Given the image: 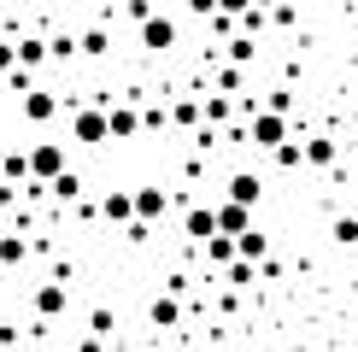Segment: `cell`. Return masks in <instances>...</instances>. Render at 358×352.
I'll use <instances>...</instances> for the list:
<instances>
[{"instance_id":"cell-1","label":"cell","mask_w":358,"mask_h":352,"mask_svg":"<svg viewBox=\"0 0 358 352\" xmlns=\"http://www.w3.org/2000/svg\"><path fill=\"white\" fill-rule=\"evenodd\" d=\"M247 141L252 147H276V141H288V112H247Z\"/></svg>"},{"instance_id":"cell-2","label":"cell","mask_w":358,"mask_h":352,"mask_svg":"<svg viewBox=\"0 0 358 352\" xmlns=\"http://www.w3.org/2000/svg\"><path fill=\"white\" fill-rule=\"evenodd\" d=\"M65 170V147L59 141H36L24 153V176H36V182H48V176H59Z\"/></svg>"},{"instance_id":"cell-3","label":"cell","mask_w":358,"mask_h":352,"mask_svg":"<svg viewBox=\"0 0 358 352\" xmlns=\"http://www.w3.org/2000/svg\"><path fill=\"white\" fill-rule=\"evenodd\" d=\"M71 135H77L83 147H100V141H112V135H106V106H83L77 117H71Z\"/></svg>"},{"instance_id":"cell-4","label":"cell","mask_w":358,"mask_h":352,"mask_svg":"<svg viewBox=\"0 0 358 352\" xmlns=\"http://www.w3.org/2000/svg\"><path fill=\"white\" fill-rule=\"evenodd\" d=\"M141 47H153V53L176 47V18H165V12H147V18H141Z\"/></svg>"},{"instance_id":"cell-5","label":"cell","mask_w":358,"mask_h":352,"mask_svg":"<svg viewBox=\"0 0 358 352\" xmlns=\"http://www.w3.org/2000/svg\"><path fill=\"white\" fill-rule=\"evenodd\" d=\"M165 188H136V194H129V212L141 217V223H159V217H165Z\"/></svg>"},{"instance_id":"cell-6","label":"cell","mask_w":358,"mask_h":352,"mask_svg":"<svg viewBox=\"0 0 358 352\" xmlns=\"http://www.w3.org/2000/svg\"><path fill=\"white\" fill-rule=\"evenodd\" d=\"M212 223H217V235H241V229L252 223V205H235V200H223V205H212Z\"/></svg>"},{"instance_id":"cell-7","label":"cell","mask_w":358,"mask_h":352,"mask_svg":"<svg viewBox=\"0 0 358 352\" xmlns=\"http://www.w3.org/2000/svg\"><path fill=\"white\" fill-rule=\"evenodd\" d=\"M65 300H71V288L59 282V276H53V282H41L36 288V317H59V311H65Z\"/></svg>"},{"instance_id":"cell-8","label":"cell","mask_w":358,"mask_h":352,"mask_svg":"<svg viewBox=\"0 0 358 352\" xmlns=\"http://www.w3.org/2000/svg\"><path fill=\"white\" fill-rule=\"evenodd\" d=\"M53 112H59V94H48V88H24V117L29 124H48Z\"/></svg>"},{"instance_id":"cell-9","label":"cell","mask_w":358,"mask_h":352,"mask_svg":"<svg viewBox=\"0 0 358 352\" xmlns=\"http://www.w3.org/2000/svg\"><path fill=\"white\" fill-rule=\"evenodd\" d=\"M136 129H141V112H136V106H106V135L129 141Z\"/></svg>"},{"instance_id":"cell-10","label":"cell","mask_w":358,"mask_h":352,"mask_svg":"<svg viewBox=\"0 0 358 352\" xmlns=\"http://www.w3.org/2000/svg\"><path fill=\"white\" fill-rule=\"evenodd\" d=\"M229 241H235V258H252V264H259L264 253H271V241H264V235L252 229V223H247L241 235H229Z\"/></svg>"},{"instance_id":"cell-11","label":"cell","mask_w":358,"mask_h":352,"mask_svg":"<svg viewBox=\"0 0 358 352\" xmlns=\"http://www.w3.org/2000/svg\"><path fill=\"white\" fill-rule=\"evenodd\" d=\"M147 317H153V329H176V323H182V305H176V293H159V300L147 305Z\"/></svg>"},{"instance_id":"cell-12","label":"cell","mask_w":358,"mask_h":352,"mask_svg":"<svg viewBox=\"0 0 358 352\" xmlns=\"http://www.w3.org/2000/svg\"><path fill=\"white\" fill-rule=\"evenodd\" d=\"M259 194H264V182L252 170H241V176H229V200L235 205H259Z\"/></svg>"},{"instance_id":"cell-13","label":"cell","mask_w":358,"mask_h":352,"mask_svg":"<svg viewBox=\"0 0 358 352\" xmlns=\"http://www.w3.org/2000/svg\"><path fill=\"white\" fill-rule=\"evenodd\" d=\"M300 165H317V170L335 165V141H329V135H311V141L300 147Z\"/></svg>"},{"instance_id":"cell-14","label":"cell","mask_w":358,"mask_h":352,"mask_svg":"<svg viewBox=\"0 0 358 352\" xmlns=\"http://www.w3.org/2000/svg\"><path fill=\"white\" fill-rule=\"evenodd\" d=\"M12 59H18L24 71H29V65H41V59H48V41H41V36H24V41H12Z\"/></svg>"},{"instance_id":"cell-15","label":"cell","mask_w":358,"mask_h":352,"mask_svg":"<svg viewBox=\"0 0 358 352\" xmlns=\"http://www.w3.org/2000/svg\"><path fill=\"white\" fill-rule=\"evenodd\" d=\"M100 217H106V223H129V217H136V212H129V194H124V188H112V194L100 200Z\"/></svg>"},{"instance_id":"cell-16","label":"cell","mask_w":358,"mask_h":352,"mask_svg":"<svg viewBox=\"0 0 358 352\" xmlns=\"http://www.w3.org/2000/svg\"><path fill=\"white\" fill-rule=\"evenodd\" d=\"M200 247H206V264H217V270H223V264H229V258H235V241H229V235H217V229H212V235H206V241H200Z\"/></svg>"},{"instance_id":"cell-17","label":"cell","mask_w":358,"mask_h":352,"mask_svg":"<svg viewBox=\"0 0 358 352\" xmlns=\"http://www.w3.org/2000/svg\"><path fill=\"white\" fill-rule=\"evenodd\" d=\"M48 188H53V200H65V205H71V200L83 194V182H77V170H71V165L59 170V176H48Z\"/></svg>"},{"instance_id":"cell-18","label":"cell","mask_w":358,"mask_h":352,"mask_svg":"<svg viewBox=\"0 0 358 352\" xmlns=\"http://www.w3.org/2000/svg\"><path fill=\"white\" fill-rule=\"evenodd\" d=\"M182 229H188V241H206V235H212V229H217V223H212V205H194V212H188V223H182Z\"/></svg>"},{"instance_id":"cell-19","label":"cell","mask_w":358,"mask_h":352,"mask_svg":"<svg viewBox=\"0 0 358 352\" xmlns=\"http://www.w3.org/2000/svg\"><path fill=\"white\" fill-rule=\"evenodd\" d=\"M77 53H88V59H106V53H112V36H106V29H88V36H77Z\"/></svg>"},{"instance_id":"cell-20","label":"cell","mask_w":358,"mask_h":352,"mask_svg":"<svg viewBox=\"0 0 358 352\" xmlns=\"http://www.w3.org/2000/svg\"><path fill=\"white\" fill-rule=\"evenodd\" d=\"M229 47V65H252V53H259V36H235V41H223Z\"/></svg>"},{"instance_id":"cell-21","label":"cell","mask_w":358,"mask_h":352,"mask_svg":"<svg viewBox=\"0 0 358 352\" xmlns=\"http://www.w3.org/2000/svg\"><path fill=\"white\" fill-rule=\"evenodd\" d=\"M223 282L229 288H252V258H229L223 264Z\"/></svg>"},{"instance_id":"cell-22","label":"cell","mask_w":358,"mask_h":352,"mask_svg":"<svg viewBox=\"0 0 358 352\" xmlns=\"http://www.w3.org/2000/svg\"><path fill=\"white\" fill-rule=\"evenodd\" d=\"M24 253L29 247L18 241V235H0V264H24Z\"/></svg>"},{"instance_id":"cell-23","label":"cell","mask_w":358,"mask_h":352,"mask_svg":"<svg viewBox=\"0 0 358 352\" xmlns=\"http://www.w3.org/2000/svg\"><path fill=\"white\" fill-rule=\"evenodd\" d=\"M329 235H335L341 247H352V241H358V217H335V223H329Z\"/></svg>"},{"instance_id":"cell-24","label":"cell","mask_w":358,"mask_h":352,"mask_svg":"<svg viewBox=\"0 0 358 352\" xmlns=\"http://www.w3.org/2000/svg\"><path fill=\"white\" fill-rule=\"evenodd\" d=\"M112 329H117V317L106 311V305H100V311H94V317H88V335H100V341H106V335H112Z\"/></svg>"},{"instance_id":"cell-25","label":"cell","mask_w":358,"mask_h":352,"mask_svg":"<svg viewBox=\"0 0 358 352\" xmlns=\"http://www.w3.org/2000/svg\"><path fill=\"white\" fill-rule=\"evenodd\" d=\"M48 53H53V59H71V53H77V36H53Z\"/></svg>"},{"instance_id":"cell-26","label":"cell","mask_w":358,"mask_h":352,"mask_svg":"<svg viewBox=\"0 0 358 352\" xmlns=\"http://www.w3.org/2000/svg\"><path fill=\"white\" fill-rule=\"evenodd\" d=\"M294 18H300V12H294V6H288V0H276V6H271V24H282V29H288Z\"/></svg>"},{"instance_id":"cell-27","label":"cell","mask_w":358,"mask_h":352,"mask_svg":"<svg viewBox=\"0 0 358 352\" xmlns=\"http://www.w3.org/2000/svg\"><path fill=\"white\" fill-rule=\"evenodd\" d=\"M0 176H12V182H18V176H24V153H6V159H0Z\"/></svg>"},{"instance_id":"cell-28","label":"cell","mask_w":358,"mask_h":352,"mask_svg":"<svg viewBox=\"0 0 358 352\" xmlns=\"http://www.w3.org/2000/svg\"><path fill=\"white\" fill-rule=\"evenodd\" d=\"M171 117H176V124H200V106H194V100H182V106H176Z\"/></svg>"},{"instance_id":"cell-29","label":"cell","mask_w":358,"mask_h":352,"mask_svg":"<svg viewBox=\"0 0 358 352\" xmlns=\"http://www.w3.org/2000/svg\"><path fill=\"white\" fill-rule=\"evenodd\" d=\"M252 6V0H212V12H229V18H235V12H247Z\"/></svg>"},{"instance_id":"cell-30","label":"cell","mask_w":358,"mask_h":352,"mask_svg":"<svg viewBox=\"0 0 358 352\" xmlns=\"http://www.w3.org/2000/svg\"><path fill=\"white\" fill-rule=\"evenodd\" d=\"M12 65H18V59H12V41H0V77H6Z\"/></svg>"},{"instance_id":"cell-31","label":"cell","mask_w":358,"mask_h":352,"mask_svg":"<svg viewBox=\"0 0 358 352\" xmlns=\"http://www.w3.org/2000/svg\"><path fill=\"white\" fill-rule=\"evenodd\" d=\"M188 6H194V12H200V18H212V0H188Z\"/></svg>"},{"instance_id":"cell-32","label":"cell","mask_w":358,"mask_h":352,"mask_svg":"<svg viewBox=\"0 0 358 352\" xmlns=\"http://www.w3.org/2000/svg\"><path fill=\"white\" fill-rule=\"evenodd\" d=\"M252 6H276V0H252Z\"/></svg>"}]
</instances>
